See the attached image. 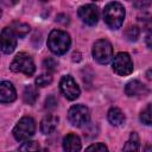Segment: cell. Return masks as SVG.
Segmentation results:
<instances>
[{
	"instance_id": "obj_1",
	"label": "cell",
	"mask_w": 152,
	"mask_h": 152,
	"mask_svg": "<svg viewBox=\"0 0 152 152\" xmlns=\"http://www.w3.org/2000/svg\"><path fill=\"white\" fill-rule=\"evenodd\" d=\"M125 18V8L120 2H109L106 5L103 10V19L104 23L112 30H118L124 21Z\"/></svg>"
},
{
	"instance_id": "obj_2",
	"label": "cell",
	"mask_w": 152,
	"mask_h": 152,
	"mask_svg": "<svg viewBox=\"0 0 152 152\" xmlns=\"http://www.w3.org/2000/svg\"><path fill=\"white\" fill-rule=\"evenodd\" d=\"M70 37L62 30H53L48 38V46L55 55H64L70 48Z\"/></svg>"
},
{
	"instance_id": "obj_3",
	"label": "cell",
	"mask_w": 152,
	"mask_h": 152,
	"mask_svg": "<svg viewBox=\"0 0 152 152\" xmlns=\"http://www.w3.org/2000/svg\"><path fill=\"white\" fill-rule=\"evenodd\" d=\"M10 68L14 72H23L27 76L33 75V72L36 70L34 62H33L32 57L26 52H19L13 58Z\"/></svg>"
},
{
	"instance_id": "obj_4",
	"label": "cell",
	"mask_w": 152,
	"mask_h": 152,
	"mask_svg": "<svg viewBox=\"0 0 152 152\" xmlns=\"http://www.w3.org/2000/svg\"><path fill=\"white\" fill-rule=\"evenodd\" d=\"M34 120L31 116H24L18 121V124L13 128V135L18 141H27L34 134Z\"/></svg>"
},
{
	"instance_id": "obj_5",
	"label": "cell",
	"mask_w": 152,
	"mask_h": 152,
	"mask_svg": "<svg viewBox=\"0 0 152 152\" xmlns=\"http://www.w3.org/2000/svg\"><path fill=\"white\" fill-rule=\"evenodd\" d=\"M93 57L100 64H107L113 58V48L107 39H99L93 46Z\"/></svg>"
},
{
	"instance_id": "obj_6",
	"label": "cell",
	"mask_w": 152,
	"mask_h": 152,
	"mask_svg": "<svg viewBox=\"0 0 152 152\" xmlns=\"http://www.w3.org/2000/svg\"><path fill=\"white\" fill-rule=\"evenodd\" d=\"M113 70L120 76H127L133 71V62L127 52H119L114 57Z\"/></svg>"
},
{
	"instance_id": "obj_7",
	"label": "cell",
	"mask_w": 152,
	"mask_h": 152,
	"mask_svg": "<svg viewBox=\"0 0 152 152\" xmlns=\"http://www.w3.org/2000/svg\"><path fill=\"white\" fill-rule=\"evenodd\" d=\"M89 118H90L89 109L83 104H75L68 112L69 121L76 127H81L86 125L89 121Z\"/></svg>"
},
{
	"instance_id": "obj_8",
	"label": "cell",
	"mask_w": 152,
	"mask_h": 152,
	"mask_svg": "<svg viewBox=\"0 0 152 152\" xmlns=\"http://www.w3.org/2000/svg\"><path fill=\"white\" fill-rule=\"evenodd\" d=\"M59 89L68 100H76L81 93L80 87L70 75H65L62 77L59 82Z\"/></svg>"
},
{
	"instance_id": "obj_9",
	"label": "cell",
	"mask_w": 152,
	"mask_h": 152,
	"mask_svg": "<svg viewBox=\"0 0 152 152\" xmlns=\"http://www.w3.org/2000/svg\"><path fill=\"white\" fill-rule=\"evenodd\" d=\"M80 19L87 25H95L99 20V10L94 4H87L78 8Z\"/></svg>"
},
{
	"instance_id": "obj_10",
	"label": "cell",
	"mask_w": 152,
	"mask_h": 152,
	"mask_svg": "<svg viewBox=\"0 0 152 152\" xmlns=\"http://www.w3.org/2000/svg\"><path fill=\"white\" fill-rule=\"evenodd\" d=\"M17 36L13 33L11 27H5L1 31L0 42H1V50L4 53H11L17 46Z\"/></svg>"
},
{
	"instance_id": "obj_11",
	"label": "cell",
	"mask_w": 152,
	"mask_h": 152,
	"mask_svg": "<svg viewBox=\"0 0 152 152\" xmlns=\"http://www.w3.org/2000/svg\"><path fill=\"white\" fill-rule=\"evenodd\" d=\"M125 93L126 95L128 96H135V97H139V96H145L150 93L148 88L142 84L141 82L134 80V81H131L126 84L125 87Z\"/></svg>"
},
{
	"instance_id": "obj_12",
	"label": "cell",
	"mask_w": 152,
	"mask_h": 152,
	"mask_svg": "<svg viewBox=\"0 0 152 152\" xmlns=\"http://www.w3.org/2000/svg\"><path fill=\"white\" fill-rule=\"evenodd\" d=\"M17 99V93L13 84L8 81H2L0 84V101L2 103L13 102Z\"/></svg>"
},
{
	"instance_id": "obj_13",
	"label": "cell",
	"mask_w": 152,
	"mask_h": 152,
	"mask_svg": "<svg viewBox=\"0 0 152 152\" xmlns=\"http://www.w3.org/2000/svg\"><path fill=\"white\" fill-rule=\"evenodd\" d=\"M81 139L74 133H69L63 139V148L65 152H80L81 150Z\"/></svg>"
},
{
	"instance_id": "obj_14",
	"label": "cell",
	"mask_w": 152,
	"mask_h": 152,
	"mask_svg": "<svg viewBox=\"0 0 152 152\" xmlns=\"http://www.w3.org/2000/svg\"><path fill=\"white\" fill-rule=\"evenodd\" d=\"M57 124H58V118L53 114H48L43 118L40 122V131L44 134H50L56 129Z\"/></svg>"
},
{
	"instance_id": "obj_15",
	"label": "cell",
	"mask_w": 152,
	"mask_h": 152,
	"mask_svg": "<svg viewBox=\"0 0 152 152\" xmlns=\"http://www.w3.org/2000/svg\"><path fill=\"white\" fill-rule=\"evenodd\" d=\"M107 116H108V121H109L113 126H120V125L124 124V121H125V115H124V113H122L119 108H116V107L110 108Z\"/></svg>"
},
{
	"instance_id": "obj_16",
	"label": "cell",
	"mask_w": 152,
	"mask_h": 152,
	"mask_svg": "<svg viewBox=\"0 0 152 152\" xmlns=\"http://www.w3.org/2000/svg\"><path fill=\"white\" fill-rule=\"evenodd\" d=\"M140 148V141H139V137L137 133H131L129 139L127 140V142L125 144L122 152H139Z\"/></svg>"
},
{
	"instance_id": "obj_17",
	"label": "cell",
	"mask_w": 152,
	"mask_h": 152,
	"mask_svg": "<svg viewBox=\"0 0 152 152\" xmlns=\"http://www.w3.org/2000/svg\"><path fill=\"white\" fill-rule=\"evenodd\" d=\"M11 30L13 31V33L17 37L23 38L30 32V26L27 24H25V23H21V21H14L11 25Z\"/></svg>"
},
{
	"instance_id": "obj_18",
	"label": "cell",
	"mask_w": 152,
	"mask_h": 152,
	"mask_svg": "<svg viewBox=\"0 0 152 152\" xmlns=\"http://www.w3.org/2000/svg\"><path fill=\"white\" fill-rule=\"evenodd\" d=\"M24 101L28 104H33L38 99V91L33 86H27L24 90Z\"/></svg>"
},
{
	"instance_id": "obj_19",
	"label": "cell",
	"mask_w": 152,
	"mask_h": 152,
	"mask_svg": "<svg viewBox=\"0 0 152 152\" xmlns=\"http://www.w3.org/2000/svg\"><path fill=\"white\" fill-rule=\"evenodd\" d=\"M140 120L145 125H152V103H148L140 113Z\"/></svg>"
},
{
	"instance_id": "obj_20",
	"label": "cell",
	"mask_w": 152,
	"mask_h": 152,
	"mask_svg": "<svg viewBox=\"0 0 152 152\" xmlns=\"http://www.w3.org/2000/svg\"><path fill=\"white\" fill-rule=\"evenodd\" d=\"M139 34H140V30L138 26H128L124 33L125 38L128 42H135L139 38Z\"/></svg>"
},
{
	"instance_id": "obj_21",
	"label": "cell",
	"mask_w": 152,
	"mask_h": 152,
	"mask_svg": "<svg viewBox=\"0 0 152 152\" xmlns=\"http://www.w3.org/2000/svg\"><path fill=\"white\" fill-rule=\"evenodd\" d=\"M138 23H139L140 27H142L144 30L152 31V15L151 14L145 13V14L138 17Z\"/></svg>"
},
{
	"instance_id": "obj_22",
	"label": "cell",
	"mask_w": 152,
	"mask_h": 152,
	"mask_svg": "<svg viewBox=\"0 0 152 152\" xmlns=\"http://www.w3.org/2000/svg\"><path fill=\"white\" fill-rule=\"evenodd\" d=\"M20 152H40V147H39V144L37 141H25L20 148H19Z\"/></svg>"
},
{
	"instance_id": "obj_23",
	"label": "cell",
	"mask_w": 152,
	"mask_h": 152,
	"mask_svg": "<svg viewBox=\"0 0 152 152\" xmlns=\"http://www.w3.org/2000/svg\"><path fill=\"white\" fill-rule=\"evenodd\" d=\"M52 82V76L49 75V74H43V75H39L37 78H36V84L38 87H45L48 84H50Z\"/></svg>"
},
{
	"instance_id": "obj_24",
	"label": "cell",
	"mask_w": 152,
	"mask_h": 152,
	"mask_svg": "<svg viewBox=\"0 0 152 152\" xmlns=\"http://www.w3.org/2000/svg\"><path fill=\"white\" fill-rule=\"evenodd\" d=\"M86 152H108V148L104 144H101V142H97V144H93L90 145Z\"/></svg>"
},
{
	"instance_id": "obj_25",
	"label": "cell",
	"mask_w": 152,
	"mask_h": 152,
	"mask_svg": "<svg viewBox=\"0 0 152 152\" xmlns=\"http://www.w3.org/2000/svg\"><path fill=\"white\" fill-rule=\"evenodd\" d=\"M44 66L48 69V70H51V71H53V70H56V68H57V62L53 59V58H46L45 61H44Z\"/></svg>"
},
{
	"instance_id": "obj_26",
	"label": "cell",
	"mask_w": 152,
	"mask_h": 152,
	"mask_svg": "<svg viewBox=\"0 0 152 152\" xmlns=\"http://www.w3.org/2000/svg\"><path fill=\"white\" fill-rule=\"evenodd\" d=\"M56 106H57V100L55 99V96H49L48 99H46V101H45V108H48V109H53V108H56Z\"/></svg>"
},
{
	"instance_id": "obj_27",
	"label": "cell",
	"mask_w": 152,
	"mask_h": 152,
	"mask_svg": "<svg viewBox=\"0 0 152 152\" xmlns=\"http://www.w3.org/2000/svg\"><path fill=\"white\" fill-rule=\"evenodd\" d=\"M56 20H57L58 23L64 24V25L69 23V18H68V15H65V14H58L57 18H56Z\"/></svg>"
},
{
	"instance_id": "obj_28",
	"label": "cell",
	"mask_w": 152,
	"mask_h": 152,
	"mask_svg": "<svg viewBox=\"0 0 152 152\" xmlns=\"http://www.w3.org/2000/svg\"><path fill=\"white\" fill-rule=\"evenodd\" d=\"M146 44L148 45V48L152 49V31L146 36Z\"/></svg>"
},
{
	"instance_id": "obj_29",
	"label": "cell",
	"mask_w": 152,
	"mask_h": 152,
	"mask_svg": "<svg viewBox=\"0 0 152 152\" xmlns=\"http://www.w3.org/2000/svg\"><path fill=\"white\" fill-rule=\"evenodd\" d=\"M146 77H147L148 80H152V69H150V70L146 71Z\"/></svg>"
}]
</instances>
